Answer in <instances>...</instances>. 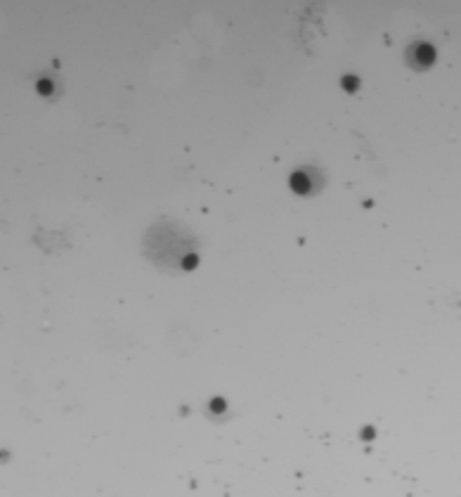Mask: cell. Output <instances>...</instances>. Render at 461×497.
<instances>
[{"instance_id": "obj_2", "label": "cell", "mask_w": 461, "mask_h": 497, "mask_svg": "<svg viewBox=\"0 0 461 497\" xmlns=\"http://www.w3.org/2000/svg\"><path fill=\"white\" fill-rule=\"evenodd\" d=\"M405 57H407V64H409L412 69H426V67H430L433 59H435V50H433L428 43L416 40V43H412V45L407 47Z\"/></svg>"}, {"instance_id": "obj_1", "label": "cell", "mask_w": 461, "mask_h": 497, "mask_svg": "<svg viewBox=\"0 0 461 497\" xmlns=\"http://www.w3.org/2000/svg\"><path fill=\"white\" fill-rule=\"evenodd\" d=\"M144 256L164 272H187L199 258V239L185 223L161 218L144 232Z\"/></svg>"}, {"instance_id": "obj_3", "label": "cell", "mask_w": 461, "mask_h": 497, "mask_svg": "<svg viewBox=\"0 0 461 497\" xmlns=\"http://www.w3.org/2000/svg\"><path fill=\"white\" fill-rule=\"evenodd\" d=\"M291 185H293V190H296V192H300V195H308V192L313 190V185H310V180H308V175H305V173H296V175H293V180H291Z\"/></svg>"}]
</instances>
